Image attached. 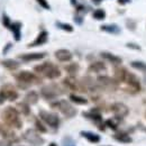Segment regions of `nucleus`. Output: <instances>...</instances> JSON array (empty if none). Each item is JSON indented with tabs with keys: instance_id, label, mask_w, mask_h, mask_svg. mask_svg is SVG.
<instances>
[{
	"instance_id": "f257e3e1",
	"label": "nucleus",
	"mask_w": 146,
	"mask_h": 146,
	"mask_svg": "<svg viewBox=\"0 0 146 146\" xmlns=\"http://www.w3.org/2000/svg\"><path fill=\"white\" fill-rule=\"evenodd\" d=\"M2 119L5 121V124L10 128H16L20 129L23 126V123L20 120L18 110L14 107H7L6 109L2 111Z\"/></svg>"
},
{
	"instance_id": "f03ea898",
	"label": "nucleus",
	"mask_w": 146,
	"mask_h": 146,
	"mask_svg": "<svg viewBox=\"0 0 146 146\" xmlns=\"http://www.w3.org/2000/svg\"><path fill=\"white\" fill-rule=\"evenodd\" d=\"M34 71L39 74H43L45 78L51 79V80H54V79H57L61 76L60 69L56 65H54L52 62H45L43 64L36 65L34 68Z\"/></svg>"
},
{
	"instance_id": "7ed1b4c3",
	"label": "nucleus",
	"mask_w": 146,
	"mask_h": 146,
	"mask_svg": "<svg viewBox=\"0 0 146 146\" xmlns=\"http://www.w3.org/2000/svg\"><path fill=\"white\" fill-rule=\"evenodd\" d=\"M51 106H52L53 108L58 109L65 117H68V118H72V117H74V116L76 115V112H78L76 109L73 107L69 101H66V100H58V101H56V102L51 104Z\"/></svg>"
},
{
	"instance_id": "20e7f679",
	"label": "nucleus",
	"mask_w": 146,
	"mask_h": 146,
	"mask_svg": "<svg viewBox=\"0 0 146 146\" xmlns=\"http://www.w3.org/2000/svg\"><path fill=\"white\" fill-rule=\"evenodd\" d=\"M0 97L5 100H9V101H15L18 98V92L15 89V87L10 83H5L3 86H1L0 88Z\"/></svg>"
},
{
	"instance_id": "39448f33",
	"label": "nucleus",
	"mask_w": 146,
	"mask_h": 146,
	"mask_svg": "<svg viewBox=\"0 0 146 146\" xmlns=\"http://www.w3.org/2000/svg\"><path fill=\"white\" fill-rule=\"evenodd\" d=\"M16 79L18 80V82L25 83V84H39L40 83V79L29 71L19 72L18 74H16Z\"/></svg>"
},
{
	"instance_id": "423d86ee",
	"label": "nucleus",
	"mask_w": 146,
	"mask_h": 146,
	"mask_svg": "<svg viewBox=\"0 0 146 146\" xmlns=\"http://www.w3.org/2000/svg\"><path fill=\"white\" fill-rule=\"evenodd\" d=\"M39 118L43 120V121H45L48 126H51V127L53 128H57L58 127V125H60V118H58V116L56 115V113H53V112H48V111H46V110H39Z\"/></svg>"
},
{
	"instance_id": "0eeeda50",
	"label": "nucleus",
	"mask_w": 146,
	"mask_h": 146,
	"mask_svg": "<svg viewBox=\"0 0 146 146\" xmlns=\"http://www.w3.org/2000/svg\"><path fill=\"white\" fill-rule=\"evenodd\" d=\"M62 93H63V91H61V89L56 84H54V83L45 86V87H43L40 89V94L45 99H55L56 97H58Z\"/></svg>"
},
{
	"instance_id": "6e6552de",
	"label": "nucleus",
	"mask_w": 146,
	"mask_h": 146,
	"mask_svg": "<svg viewBox=\"0 0 146 146\" xmlns=\"http://www.w3.org/2000/svg\"><path fill=\"white\" fill-rule=\"evenodd\" d=\"M23 138H24L26 142H28V143H31V144H34V145H36V146L42 145V144L44 143V139L38 135V133H37L36 130H34V129H27V130L24 133Z\"/></svg>"
},
{
	"instance_id": "1a4fd4ad",
	"label": "nucleus",
	"mask_w": 146,
	"mask_h": 146,
	"mask_svg": "<svg viewBox=\"0 0 146 146\" xmlns=\"http://www.w3.org/2000/svg\"><path fill=\"white\" fill-rule=\"evenodd\" d=\"M111 110H112V112L115 113V116H116L117 118H124V117L127 116L128 112H129L127 106L124 105V104H121V102H116V104H113V105L111 106Z\"/></svg>"
},
{
	"instance_id": "9d476101",
	"label": "nucleus",
	"mask_w": 146,
	"mask_h": 146,
	"mask_svg": "<svg viewBox=\"0 0 146 146\" xmlns=\"http://www.w3.org/2000/svg\"><path fill=\"white\" fill-rule=\"evenodd\" d=\"M63 83L66 86V88H69L70 90H73V91H87L86 88H83L76 80L74 76H68L63 80Z\"/></svg>"
},
{
	"instance_id": "9b49d317",
	"label": "nucleus",
	"mask_w": 146,
	"mask_h": 146,
	"mask_svg": "<svg viewBox=\"0 0 146 146\" xmlns=\"http://www.w3.org/2000/svg\"><path fill=\"white\" fill-rule=\"evenodd\" d=\"M48 39V33L46 31H42L38 35H37L36 39L34 42H32L31 44H28L27 46L28 47H36V46H40V45H44Z\"/></svg>"
},
{
	"instance_id": "f8f14e48",
	"label": "nucleus",
	"mask_w": 146,
	"mask_h": 146,
	"mask_svg": "<svg viewBox=\"0 0 146 146\" xmlns=\"http://www.w3.org/2000/svg\"><path fill=\"white\" fill-rule=\"evenodd\" d=\"M97 81H98L99 84H101L105 88H116V84H117V80L116 79H111L107 75L98 76Z\"/></svg>"
},
{
	"instance_id": "ddd939ff",
	"label": "nucleus",
	"mask_w": 146,
	"mask_h": 146,
	"mask_svg": "<svg viewBox=\"0 0 146 146\" xmlns=\"http://www.w3.org/2000/svg\"><path fill=\"white\" fill-rule=\"evenodd\" d=\"M126 83H127L128 87L131 90H134V92H138L141 90V83H139L138 79L134 74H131V73H128V76L127 79H126Z\"/></svg>"
},
{
	"instance_id": "4468645a",
	"label": "nucleus",
	"mask_w": 146,
	"mask_h": 146,
	"mask_svg": "<svg viewBox=\"0 0 146 146\" xmlns=\"http://www.w3.org/2000/svg\"><path fill=\"white\" fill-rule=\"evenodd\" d=\"M72 53L65 48H61V50H57L55 52V57L61 62H69L72 60Z\"/></svg>"
},
{
	"instance_id": "2eb2a0df",
	"label": "nucleus",
	"mask_w": 146,
	"mask_h": 146,
	"mask_svg": "<svg viewBox=\"0 0 146 146\" xmlns=\"http://www.w3.org/2000/svg\"><path fill=\"white\" fill-rule=\"evenodd\" d=\"M46 53H26V54H20L19 58L26 62H31V61H38L45 57Z\"/></svg>"
},
{
	"instance_id": "dca6fc26",
	"label": "nucleus",
	"mask_w": 146,
	"mask_h": 146,
	"mask_svg": "<svg viewBox=\"0 0 146 146\" xmlns=\"http://www.w3.org/2000/svg\"><path fill=\"white\" fill-rule=\"evenodd\" d=\"M9 29L13 32L14 34V38L16 42H19L20 38H21V23L19 21H15V23H11Z\"/></svg>"
},
{
	"instance_id": "f3484780",
	"label": "nucleus",
	"mask_w": 146,
	"mask_h": 146,
	"mask_svg": "<svg viewBox=\"0 0 146 146\" xmlns=\"http://www.w3.org/2000/svg\"><path fill=\"white\" fill-rule=\"evenodd\" d=\"M128 73L129 72L125 68H117L115 70V79L117 80V82H126Z\"/></svg>"
},
{
	"instance_id": "a211bd4d",
	"label": "nucleus",
	"mask_w": 146,
	"mask_h": 146,
	"mask_svg": "<svg viewBox=\"0 0 146 146\" xmlns=\"http://www.w3.org/2000/svg\"><path fill=\"white\" fill-rule=\"evenodd\" d=\"M101 57L102 58H105V60H107V61H109L110 63H112V64H120L121 62H123V60H121V57H119V56H117V55L112 54V53H109V52H101Z\"/></svg>"
},
{
	"instance_id": "6ab92c4d",
	"label": "nucleus",
	"mask_w": 146,
	"mask_h": 146,
	"mask_svg": "<svg viewBox=\"0 0 146 146\" xmlns=\"http://www.w3.org/2000/svg\"><path fill=\"white\" fill-rule=\"evenodd\" d=\"M80 135L82 137H84L87 141H89L90 143H93V144H97V143L100 142V136L94 134V133H92V131H84V130H82L80 133Z\"/></svg>"
},
{
	"instance_id": "aec40b11",
	"label": "nucleus",
	"mask_w": 146,
	"mask_h": 146,
	"mask_svg": "<svg viewBox=\"0 0 146 146\" xmlns=\"http://www.w3.org/2000/svg\"><path fill=\"white\" fill-rule=\"evenodd\" d=\"M1 65H2V66H5L6 69L10 70V71H14V70H17L19 66H20V63H18L16 60L7 58V60L1 61Z\"/></svg>"
},
{
	"instance_id": "412c9836",
	"label": "nucleus",
	"mask_w": 146,
	"mask_h": 146,
	"mask_svg": "<svg viewBox=\"0 0 146 146\" xmlns=\"http://www.w3.org/2000/svg\"><path fill=\"white\" fill-rule=\"evenodd\" d=\"M100 29L102 32H106V33H109V34H119L120 33V27L116 24L102 25V26H100Z\"/></svg>"
},
{
	"instance_id": "4be33fe9",
	"label": "nucleus",
	"mask_w": 146,
	"mask_h": 146,
	"mask_svg": "<svg viewBox=\"0 0 146 146\" xmlns=\"http://www.w3.org/2000/svg\"><path fill=\"white\" fill-rule=\"evenodd\" d=\"M88 71L89 72H94V73H99L101 71H106V65L102 63V62H93L89 65L88 68Z\"/></svg>"
},
{
	"instance_id": "5701e85b",
	"label": "nucleus",
	"mask_w": 146,
	"mask_h": 146,
	"mask_svg": "<svg viewBox=\"0 0 146 146\" xmlns=\"http://www.w3.org/2000/svg\"><path fill=\"white\" fill-rule=\"evenodd\" d=\"M1 133H2V136H3V138L5 139H7V141H9L10 143L11 142H16L17 141V137H16V135H15V133L13 131V130H10V127L9 128H1Z\"/></svg>"
},
{
	"instance_id": "b1692460",
	"label": "nucleus",
	"mask_w": 146,
	"mask_h": 146,
	"mask_svg": "<svg viewBox=\"0 0 146 146\" xmlns=\"http://www.w3.org/2000/svg\"><path fill=\"white\" fill-rule=\"evenodd\" d=\"M82 115H83L86 118L93 120L94 123H101V121H102L101 115H100L99 112H97L96 110H91V111H89V112H83Z\"/></svg>"
},
{
	"instance_id": "393cba45",
	"label": "nucleus",
	"mask_w": 146,
	"mask_h": 146,
	"mask_svg": "<svg viewBox=\"0 0 146 146\" xmlns=\"http://www.w3.org/2000/svg\"><path fill=\"white\" fill-rule=\"evenodd\" d=\"M38 93L36 91H29L25 96V101L28 105H36L38 102Z\"/></svg>"
},
{
	"instance_id": "a878e982",
	"label": "nucleus",
	"mask_w": 146,
	"mask_h": 146,
	"mask_svg": "<svg viewBox=\"0 0 146 146\" xmlns=\"http://www.w3.org/2000/svg\"><path fill=\"white\" fill-rule=\"evenodd\" d=\"M113 138L120 143H130L131 142V138L125 133H117L113 135Z\"/></svg>"
},
{
	"instance_id": "bb28decb",
	"label": "nucleus",
	"mask_w": 146,
	"mask_h": 146,
	"mask_svg": "<svg viewBox=\"0 0 146 146\" xmlns=\"http://www.w3.org/2000/svg\"><path fill=\"white\" fill-rule=\"evenodd\" d=\"M70 100L76 105H87L88 104V100L86 98L76 96V94H70Z\"/></svg>"
},
{
	"instance_id": "cd10ccee",
	"label": "nucleus",
	"mask_w": 146,
	"mask_h": 146,
	"mask_svg": "<svg viewBox=\"0 0 146 146\" xmlns=\"http://www.w3.org/2000/svg\"><path fill=\"white\" fill-rule=\"evenodd\" d=\"M65 71L69 73L71 76H74L76 72L79 71V64L78 63H70L69 65L65 66Z\"/></svg>"
},
{
	"instance_id": "c85d7f7f",
	"label": "nucleus",
	"mask_w": 146,
	"mask_h": 146,
	"mask_svg": "<svg viewBox=\"0 0 146 146\" xmlns=\"http://www.w3.org/2000/svg\"><path fill=\"white\" fill-rule=\"evenodd\" d=\"M131 68L136 69V70H139L142 72H146V63L145 62H142V61H133L130 63Z\"/></svg>"
},
{
	"instance_id": "c756f323",
	"label": "nucleus",
	"mask_w": 146,
	"mask_h": 146,
	"mask_svg": "<svg viewBox=\"0 0 146 146\" xmlns=\"http://www.w3.org/2000/svg\"><path fill=\"white\" fill-rule=\"evenodd\" d=\"M17 107L19 108L20 112H21L23 115H25V116H28V115H29V112H31V108H29V105H28L26 101L19 102L18 105H17Z\"/></svg>"
},
{
	"instance_id": "7c9ffc66",
	"label": "nucleus",
	"mask_w": 146,
	"mask_h": 146,
	"mask_svg": "<svg viewBox=\"0 0 146 146\" xmlns=\"http://www.w3.org/2000/svg\"><path fill=\"white\" fill-rule=\"evenodd\" d=\"M55 25L57 26V28H60V29H62V31H65V32H68V33H72L73 32L72 25H70V24H65V23H61V21H56Z\"/></svg>"
},
{
	"instance_id": "2f4dec72",
	"label": "nucleus",
	"mask_w": 146,
	"mask_h": 146,
	"mask_svg": "<svg viewBox=\"0 0 146 146\" xmlns=\"http://www.w3.org/2000/svg\"><path fill=\"white\" fill-rule=\"evenodd\" d=\"M93 18L97 19V20H102V19L106 18V13L104 9H96L92 14Z\"/></svg>"
},
{
	"instance_id": "473e14b6",
	"label": "nucleus",
	"mask_w": 146,
	"mask_h": 146,
	"mask_svg": "<svg viewBox=\"0 0 146 146\" xmlns=\"http://www.w3.org/2000/svg\"><path fill=\"white\" fill-rule=\"evenodd\" d=\"M62 146H75V142L71 136H65L62 141Z\"/></svg>"
},
{
	"instance_id": "72a5a7b5",
	"label": "nucleus",
	"mask_w": 146,
	"mask_h": 146,
	"mask_svg": "<svg viewBox=\"0 0 146 146\" xmlns=\"http://www.w3.org/2000/svg\"><path fill=\"white\" fill-rule=\"evenodd\" d=\"M35 126H36V128H37V130L38 131H40V133H46L47 131V129H46V127L38 120V119H36L35 120Z\"/></svg>"
},
{
	"instance_id": "f704fd0d",
	"label": "nucleus",
	"mask_w": 146,
	"mask_h": 146,
	"mask_svg": "<svg viewBox=\"0 0 146 146\" xmlns=\"http://www.w3.org/2000/svg\"><path fill=\"white\" fill-rule=\"evenodd\" d=\"M36 1L42 8L46 9V10H50V9H51V6H50V3L47 2V0H36Z\"/></svg>"
},
{
	"instance_id": "c9c22d12",
	"label": "nucleus",
	"mask_w": 146,
	"mask_h": 146,
	"mask_svg": "<svg viewBox=\"0 0 146 146\" xmlns=\"http://www.w3.org/2000/svg\"><path fill=\"white\" fill-rule=\"evenodd\" d=\"M105 125L108 126L109 128H111V129H113V130L117 129V123H116L113 119H108V120H106V121H105Z\"/></svg>"
},
{
	"instance_id": "e433bc0d",
	"label": "nucleus",
	"mask_w": 146,
	"mask_h": 146,
	"mask_svg": "<svg viewBox=\"0 0 146 146\" xmlns=\"http://www.w3.org/2000/svg\"><path fill=\"white\" fill-rule=\"evenodd\" d=\"M2 24H3V26H5V27H7V28H9V27H10V25H11L10 19H9V17H8L6 14H3V15H2Z\"/></svg>"
},
{
	"instance_id": "4c0bfd02",
	"label": "nucleus",
	"mask_w": 146,
	"mask_h": 146,
	"mask_svg": "<svg viewBox=\"0 0 146 146\" xmlns=\"http://www.w3.org/2000/svg\"><path fill=\"white\" fill-rule=\"evenodd\" d=\"M127 27H128V29H130V31H135L136 29V23L134 21V20H127Z\"/></svg>"
},
{
	"instance_id": "58836bf2",
	"label": "nucleus",
	"mask_w": 146,
	"mask_h": 146,
	"mask_svg": "<svg viewBox=\"0 0 146 146\" xmlns=\"http://www.w3.org/2000/svg\"><path fill=\"white\" fill-rule=\"evenodd\" d=\"M126 46L129 47V48H134V50H141V47L139 46H137L136 44H134V43H127L126 44Z\"/></svg>"
},
{
	"instance_id": "ea45409f",
	"label": "nucleus",
	"mask_w": 146,
	"mask_h": 146,
	"mask_svg": "<svg viewBox=\"0 0 146 146\" xmlns=\"http://www.w3.org/2000/svg\"><path fill=\"white\" fill-rule=\"evenodd\" d=\"M0 146H11V143L9 141H7V139L0 141Z\"/></svg>"
},
{
	"instance_id": "a19ab883",
	"label": "nucleus",
	"mask_w": 146,
	"mask_h": 146,
	"mask_svg": "<svg viewBox=\"0 0 146 146\" xmlns=\"http://www.w3.org/2000/svg\"><path fill=\"white\" fill-rule=\"evenodd\" d=\"M11 46H13V44H11V43H8V44L6 45V47H5L3 50H2V53H3V54H6V53H7L8 51H9V48H10Z\"/></svg>"
},
{
	"instance_id": "79ce46f5",
	"label": "nucleus",
	"mask_w": 146,
	"mask_h": 146,
	"mask_svg": "<svg viewBox=\"0 0 146 146\" xmlns=\"http://www.w3.org/2000/svg\"><path fill=\"white\" fill-rule=\"evenodd\" d=\"M74 21H75L76 24H81V23H82V18H81V17H79V16H75Z\"/></svg>"
},
{
	"instance_id": "37998d69",
	"label": "nucleus",
	"mask_w": 146,
	"mask_h": 146,
	"mask_svg": "<svg viewBox=\"0 0 146 146\" xmlns=\"http://www.w3.org/2000/svg\"><path fill=\"white\" fill-rule=\"evenodd\" d=\"M129 1H130V0H118V3H119V5H123V6H124V5L128 3Z\"/></svg>"
},
{
	"instance_id": "c03bdc74",
	"label": "nucleus",
	"mask_w": 146,
	"mask_h": 146,
	"mask_svg": "<svg viewBox=\"0 0 146 146\" xmlns=\"http://www.w3.org/2000/svg\"><path fill=\"white\" fill-rule=\"evenodd\" d=\"M48 146H57V144H56V143H51Z\"/></svg>"
},
{
	"instance_id": "a18cd8bd",
	"label": "nucleus",
	"mask_w": 146,
	"mask_h": 146,
	"mask_svg": "<svg viewBox=\"0 0 146 146\" xmlns=\"http://www.w3.org/2000/svg\"><path fill=\"white\" fill-rule=\"evenodd\" d=\"M93 1H94V2H97V3H99V2L101 1V0H93Z\"/></svg>"
},
{
	"instance_id": "49530a36",
	"label": "nucleus",
	"mask_w": 146,
	"mask_h": 146,
	"mask_svg": "<svg viewBox=\"0 0 146 146\" xmlns=\"http://www.w3.org/2000/svg\"><path fill=\"white\" fill-rule=\"evenodd\" d=\"M2 102H3V99H2L1 97H0V104H2Z\"/></svg>"
},
{
	"instance_id": "de8ad7c7",
	"label": "nucleus",
	"mask_w": 146,
	"mask_h": 146,
	"mask_svg": "<svg viewBox=\"0 0 146 146\" xmlns=\"http://www.w3.org/2000/svg\"><path fill=\"white\" fill-rule=\"evenodd\" d=\"M71 1H72V3H73V5H75V3H76V2L74 1V0H71Z\"/></svg>"
},
{
	"instance_id": "09e8293b",
	"label": "nucleus",
	"mask_w": 146,
	"mask_h": 146,
	"mask_svg": "<svg viewBox=\"0 0 146 146\" xmlns=\"http://www.w3.org/2000/svg\"><path fill=\"white\" fill-rule=\"evenodd\" d=\"M144 81H145V83H146V76H145V79H144Z\"/></svg>"
},
{
	"instance_id": "8fccbe9b",
	"label": "nucleus",
	"mask_w": 146,
	"mask_h": 146,
	"mask_svg": "<svg viewBox=\"0 0 146 146\" xmlns=\"http://www.w3.org/2000/svg\"><path fill=\"white\" fill-rule=\"evenodd\" d=\"M0 131H1V126H0Z\"/></svg>"
}]
</instances>
